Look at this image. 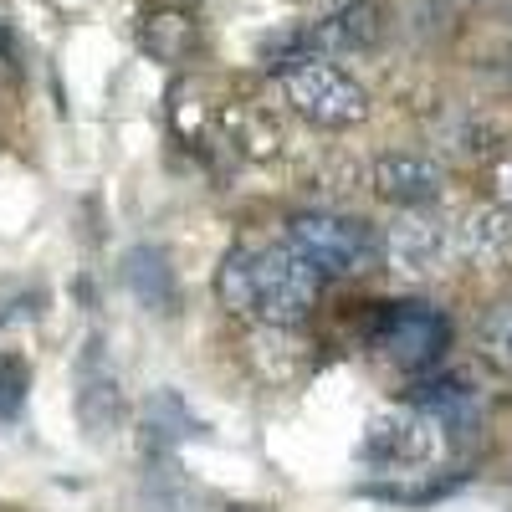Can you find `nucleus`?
Masks as SVG:
<instances>
[{
  "instance_id": "f257e3e1",
  "label": "nucleus",
  "mask_w": 512,
  "mask_h": 512,
  "mask_svg": "<svg viewBox=\"0 0 512 512\" xmlns=\"http://www.w3.org/2000/svg\"><path fill=\"white\" fill-rule=\"evenodd\" d=\"M318 287H323V272L292 246H236L216 272L221 308L256 313L272 328L303 323L308 308L318 303Z\"/></svg>"
},
{
  "instance_id": "f03ea898",
  "label": "nucleus",
  "mask_w": 512,
  "mask_h": 512,
  "mask_svg": "<svg viewBox=\"0 0 512 512\" xmlns=\"http://www.w3.org/2000/svg\"><path fill=\"white\" fill-rule=\"evenodd\" d=\"M451 431L425 410V405H395L369 420L364 436V456L379 466H405V472H431V466L446 461L451 451Z\"/></svg>"
},
{
  "instance_id": "7ed1b4c3",
  "label": "nucleus",
  "mask_w": 512,
  "mask_h": 512,
  "mask_svg": "<svg viewBox=\"0 0 512 512\" xmlns=\"http://www.w3.org/2000/svg\"><path fill=\"white\" fill-rule=\"evenodd\" d=\"M282 93H287V103L297 113H303L308 123H318V128H354L369 113V98H364L359 82L349 72H338L333 62H318V57L287 62L282 67Z\"/></svg>"
},
{
  "instance_id": "20e7f679",
  "label": "nucleus",
  "mask_w": 512,
  "mask_h": 512,
  "mask_svg": "<svg viewBox=\"0 0 512 512\" xmlns=\"http://www.w3.org/2000/svg\"><path fill=\"white\" fill-rule=\"evenodd\" d=\"M446 338H451V323L425 303H395V308H379L374 318V349L400 369H420L441 359Z\"/></svg>"
},
{
  "instance_id": "39448f33",
  "label": "nucleus",
  "mask_w": 512,
  "mask_h": 512,
  "mask_svg": "<svg viewBox=\"0 0 512 512\" xmlns=\"http://www.w3.org/2000/svg\"><path fill=\"white\" fill-rule=\"evenodd\" d=\"M287 246L318 272H364L369 262V231L344 216H297L287 226Z\"/></svg>"
},
{
  "instance_id": "423d86ee",
  "label": "nucleus",
  "mask_w": 512,
  "mask_h": 512,
  "mask_svg": "<svg viewBox=\"0 0 512 512\" xmlns=\"http://www.w3.org/2000/svg\"><path fill=\"white\" fill-rule=\"evenodd\" d=\"M384 256H390V267L400 277L420 282V277H436L456 262V236H451L446 221L410 210V216H400L390 226V236H384Z\"/></svg>"
},
{
  "instance_id": "0eeeda50",
  "label": "nucleus",
  "mask_w": 512,
  "mask_h": 512,
  "mask_svg": "<svg viewBox=\"0 0 512 512\" xmlns=\"http://www.w3.org/2000/svg\"><path fill=\"white\" fill-rule=\"evenodd\" d=\"M379 6L374 0H354V6H344V11H333V16H323L313 31H303L297 36V47H303V57H359V52H369L374 41H379Z\"/></svg>"
},
{
  "instance_id": "6e6552de",
  "label": "nucleus",
  "mask_w": 512,
  "mask_h": 512,
  "mask_svg": "<svg viewBox=\"0 0 512 512\" xmlns=\"http://www.w3.org/2000/svg\"><path fill=\"white\" fill-rule=\"evenodd\" d=\"M456 262L466 267H502L512 256V205H477L472 216L451 226Z\"/></svg>"
},
{
  "instance_id": "1a4fd4ad",
  "label": "nucleus",
  "mask_w": 512,
  "mask_h": 512,
  "mask_svg": "<svg viewBox=\"0 0 512 512\" xmlns=\"http://www.w3.org/2000/svg\"><path fill=\"white\" fill-rule=\"evenodd\" d=\"M441 180H446L441 164L425 154H384L369 175L374 195L390 205H431L441 195Z\"/></svg>"
},
{
  "instance_id": "9d476101",
  "label": "nucleus",
  "mask_w": 512,
  "mask_h": 512,
  "mask_svg": "<svg viewBox=\"0 0 512 512\" xmlns=\"http://www.w3.org/2000/svg\"><path fill=\"white\" fill-rule=\"evenodd\" d=\"M415 405H425L431 410L446 431H451V441L461 446L466 436H477V425H482V395L472 390L466 379H456V374H446V379H431L420 390V400Z\"/></svg>"
},
{
  "instance_id": "9b49d317",
  "label": "nucleus",
  "mask_w": 512,
  "mask_h": 512,
  "mask_svg": "<svg viewBox=\"0 0 512 512\" xmlns=\"http://www.w3.org/2000/svg\"><path fill=\"white\" fill-rule=\"evenodd\" d=\"M77 415H82V425H88L93 436H108V431H118V420H123V395H118L113 374H108V369H98V359H88V369H82Z\"/></svg>"
},
{
  "instance_id": "f8f14e48",
  "label": "nucleus",
  "mask_w": 512,
  "mask_h": 512,
  "mask_svg": "<svg viewBox=\"0 0 512 512\" xmlns=\"http://www.w3.org/2000/svg\"><path fill=\"white\" fill-rule=\"evenodd\" d=\"M128 287H134L149 308H169L175 277H169V262H164L159 246H134L128 251Z\"/></svg>"
},
{
  "instance_id": "ddd939ff",
  "label": "nucleus",
  "mask_w": 512,
  "mask_h": 512,
  "mask_svg": "<svg viewBox=\"0 0 512 512\" xmlns=\"http://www.w3.org/2000/svg\"><path fill=\"white\" fill-rule=\"evenodd\" d=\"M477 354L492 374L512 379V297H502L497 308H487V318L477 328Z\"/></svg>"
},
{
  "instance_id": "4468645a",
  "label": "nucleus",
  "mask_w": 512,
  "mask_h": 512,
  "mask_svg": "<svg viewBox=\"0 0 512 512\" xmlns=\"http://www.w3.org/2000/svg\"><path fill=\"white\" fill-rule=\"evenodd\" d=\"M190 21L180 16V11H159V16H149L144 21V31H139V47L154 57V62H180L185 52H190Z\"/></svg>"
},
{
  "instance_id": "2eb2a0df",
  "label": "nucleus",
  "mask_w": 512,
  "mask_h": 512,
  "mask_svg": "<svg viewBox=\"0 0 512 512\" xmlns=\"http://www.w3.org/2000/svg\"><path fill=\"white\" fill-rule=\"evenodd\" d=\"M26 405V364L21 359H0V420H16Z\"/></svg>"
},
{
  "instance_id": "dca6fc26",
  "label": "nucleus",
  "mask_w": 512,
  "mask_h": 512,
  "mask_svg": "<svg viewBox=\"0 0 512 512\" xmlns=\"http://www.w3.org/2000/svg\"><path fill=\"white\" fill-rule=\"evenodd\" d=\"M497 195H502V205H512V159L497 169Z\"/></svg>"
},
{
  "instance_id": "f3484780",
  "label": "nucleus",
  "mask_w": 512,
  "mask_h": 512,
  "mask_svg": "<svg viewBox=\"0 0 512 512\" xmlns=\"http://www.w3.org/2000/svg\"><path fill=\"white\" fill-rule=\"evenodd\" d=\"M436 6H446V11H456V6H466V0H436Z\"/></svg>"
},
{
  "instance_id": "a211bd4d",
  "label": "nucleus",
  "mask_w": 512,
  "mask_h": 512,
  "mask_svg": "<svg viewBox=\"0 0 512 512\" xmlns=\"http://www.w3.org/2000/svg\"><path fill=\"white\" fill-rule=\"evenodd\" d=\"M6 47H11V41H6V31H0V52H6Z\"/></svg>"
}]
</instances>
